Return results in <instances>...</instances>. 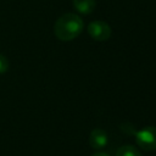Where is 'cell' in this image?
<instances>
[{"label":"cell","instance_id":"3957f363","mask_svg":"<svg viewBox=\"0 0 156 156\" xmlns=\"http://www.w3.org/2000/svg\"><path fill=\"white\" fill-rule=\"evenodd\" d=\"M88 33L94 40L105 41L111 35V28L104 21H93L88 26Z\"/></svg>","mask_w":156,"mask_h":156},{"label":"cell","instance_id":"277c9868","mask_svg":"<svg viewBox=\"0 0 156 156\" xmlns=\"http://www.w3.org/2000/svg\"><path fill=\"white\" fill-rule=\"evenodd\" d=\"M107 134L104 129H94L90 135H89V144L93 149L95 150H100V149H104L107 144Z\"/></svg>","mask_w":156,"mask_h":156},{"label":"cell","instance_id":"7a4b0ae2","mask_svg":"<svg viewBox=\"0 0 156 156\" xmlns=\"http://www.w3.org/2000/svg\"><path fill=\"white\" fill-rule=\"evenodd\" d=\"M136 144L146 151L156 150V127H145L135 133Z\"/></svg>","mask_w":156,"mask_h":156},{"label":"cell","instance_id":"ba28073f","mask_svg":"<svg viewBox=\"0 0 156 156\" xmlns=\"http://www.w3.org/2000/svg\"><path fill=\"white\" fill-rule=\"evenodd\" d=\"M93 156H110V155L106 154V152H96V154H94Z\"/></svg>","mask_w":156,"mask_h":156},{"label":"cell","instance_id":"52a82bcc","mask_svg":"<svg viewBox=\"0 0 156 156\" xmlns=\"http://www.w3.org/2000/svg\"><path fill=\"white\" fill-rule=\"evenodd\" d=\"M9 69V60L4 55L0 54V74L6 73Z\"/></svg>","mask_w":156,"mask_h":156},{"label":"cell","instance_id":"8992f818","mask_svg":"<svg viewBox=\"0 0 156 156\" xmlns=\"http://www.w3.org/2000/svg\"><path fill=\"white\" fill-rule=\"evenodd\" d=\"M116 156H141V154L132 145H123L117 150Z\"/></svg>","mask_w":156,"mask_h":156},{"label":"cell","instance_id":"6da1fadb","mask_svg":"<svg viewBox=\"0 0 156 156\" xmlns=\"http://www.w3.org/2000/svg\"><path fill=\"white\" fill-rule=\"evenodd\" d=\"M83 30V21L78 15L65 13L55 23L54 32L57 39L62 41H69L77 38Z\"/></svg>","mask_w":156,"mask_h":156},{"label":"cell","instance_id":"5b68a950","mask_svg":"<svg viewBox=\"0 0 156 156\" xmlns=\"http://www.w3.org/2000/svg\"><path fill=\"white\" fill-rule=\"evenodd\" d=\"M76 10L83 15H88L95 9V0H73Z\"/></svg>","mask_w":156,"mask_h":156}]
</instances>
